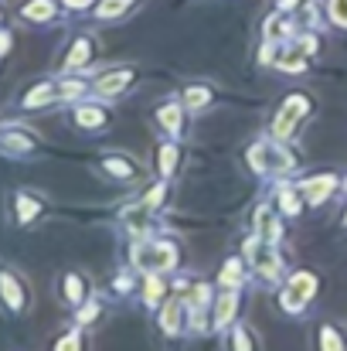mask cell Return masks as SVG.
Wrapping results in <instances>:
<instances>
[{"instance_id": "1", "label": "cell", "mask_w": 347, "mask_h": 351, "mask_svg": "<svg viewBox=\"0 0 347 351\" xmlns=\"http://www.w3.org/2000/svg\"><path fill=\"white\" fill-rule=\"evenodd\" d=\"M248 164H252L259 174H279V171L296 167V157H293L286 147H279V143H266V140H259V143L248 150Z\"/></svg>"}, {"instance_id": "2", "label": "cell", "mask_w": 347, "mask_h": 351, "mask_svg": "<svg viewBox=\"0 0 347 351\" xmlns=\"http://www.w3.org/2000/svg\"><path fill=\"white\" fill-rule=\"evenodd\" d=\"M177 263V249L170 242H140L133 249V266L143 269V273H164Z\"/></svg>"}, {"instance_id": "3", "label": "cell", "mask_w": 347, "mask_h": 351, "mask_svg": "<svg viewBox=\"0 0 347 351\" xmlns=\"http://www.w3.org/2000/svg\"><path fill=\"white\" fill-rule=\"evenodd\" d=\"M245 256H248V263L255 266V273H259V276L276 280V273H279V256H276L272 242H266L262 235H255V239H248V242H245Z\"/></svg>"}, {"instance_id": "4", "label": "cell", "mask_w": 347, "mask_h": 351, "mask_svg": "<svg viewBox=\"0 0 347 351\" xmlns=\"http://www.w3.org/2000/svg\"><path fill=\"white\" fill-rule=\"evenodd\" d=\"M313 290H317V280H313V273H296V276L290 280V287L283 290V297H279L283 311H290V314H300V311H303V304L313 297Z\"/></svg>"}, {"instance_id": "5", "label": "cell", "mask_w": 347, "mask_h": 351, "mask_svg": "<svg viewBox=\"0 0 347 351\" xmlns=\"http://www.w3.org/2000/svg\"><path fill=\"white\" fill-rule=\"evenodd\" d=\"M307 110H310L307 96H293V99H286L283 110H279V117H276V123H272V133H276V136H290V133L300 126V119L307 117Z\"/></svg>"}, {"instance_id": "6", "label": "cell", "mask_w": 347, "mask_h": 351, "mask_svg": "<svg viewBox=\"0 0 347 351\" xmlns=\"http://www.w3.org/2000/svg\"><path fill=\"white\" fill-rule=\"evenodd\" d=\"M337 188V178L334 174H324V178H313V181H307L303 184V195H307V202L310 205H324L327 198H331V191Z\"/></svg>"}, {"instance_id": "7", "label": "cell", "mask_w": 347, "mask_h": 351, "mask_svg": "<svg viewBox=\"0 0 347 351\" xmlns=\"http://www.w3.org/2000/svg\"><path fill=\"white\" fill-rule=\"evenodd\" d=\"M262 34H266V41H283V38H290V34H293V21L286 17V10H276V14L262 24Z\"/></svg>"}, {"instance_id": "8", "label": "cell", "mask_w": 347, "mask_h": 351, "mask_svg": "<svg viewBox=\"0 0 347 351\" xmlns=\"http://www.w3.org/2000/svg\"><path fill=\"white\" fill-rule=\"evenodd\" d=\"M129 79H133L129 69H116V72L103 75V79L96 82V89H99V96H119V93L129 86Z\"/></svg>"}, {"instance_id": "9", "label": "cell", "mask_w": 347, "mask_h": 351, "mask_svg": "<svg viewBox=\"0 0 347 351\" xmlns=\"http://www.w3.org/2000/svg\"><path fill=\"white\" fill-rule=\"evenodd\" d=\"M0 297L7 300L10 311H21L24 307V290H21V283L10 273H0Z\"/></svg>"}, {"instance_id": "10", "label": "cell", "mask_w": 347, "mask_h": 351, "mask_svg": "<svg viewBox=\"0 0 347 351\" xmlns=\"http://www.w3.org/2000/svg\"><path fill=\"white\" fill-rule=\"evenodd\" d=\"M255 232L262 235L266 242H276V239L283 235V229H279V222H276V215H272L269 208H259V212H255Z\"/></svg>"}, {"instance_id": "11", "label": "cell", "mask_w": 347, "mask_h": 351, "mask_svg": "<svg viewBox=\"0 0 347 351\" xmlns=\"http://www.w3.org/2000/svg\"><path fill=\"white\" fill-rule=\"evenodd\" d=\"M89 55H92V45H89V38H79V41L72 45L68 58H65V69H82V65L89 62Z\"/></svg>"}, {"instance_id": "12", "label": "cell", "mask_w": 347, "mask_h": 351, "mask_svg": "<svg viewBox=\"0 0 347 351\" xmlns=\"http://www.w3.org/2000/svg\"><path fill=\"white\" fill-rule=\"evenodd\" d=\"M303 55H307V48H303V45L286 48V51L279 55V69H283V72H303V69H307V65H303Z\"/></svg>"}, {"instance_id": "13", "label": "cell", "mask_w": 347, "mask_h": 351, "mask_svg": "<svg viewBox=\"0 0 347 351\" xmlns=\"http://www.w3.org/2000/svg\"><path fill=\"white\" fill-rule=\"evenodd\" d=\"M181 311H184V304H181V300H170V304L164 307L160 328H164L167 335H177V331H181Z\"/></svg>"}, {"instance_id": "14", "label": "cell", "mask_w": 347, "mask_h": 351, "mask_svg": "<svg viewBox=\"0 0 347 351\" xmlns=\"http://www.w3.org/2000/svg\"><path fill=\"white\" fill-rule=\"evenodd\" d=\"M103 171L113 174V178H136V164L126 160V157H106L103 160Z\"/></svg>"}, {"instance_id": "15", "label": "cell", "mask_w": 347, "mask_h": 351, "mask_svg": "<svg viewBox=\"0 0 347 351\" xmlns=\"http://www.w3.org/2000/svg\"><path fill=\"white\" fill-rule=\"evenodd\" d=\"M235 307H238V297H235V293H225V297L218 300V311H215L211 328H225V324L231 321V314H235Z\"/></svg>"}, {"instance_id": "16", "label": "cell", "mask_w": 347, "mask_h": 351, "mask_svg": "<svg viewBox=\"0 0 347 351\" xmlns=\"http://www.w3.org/2000/svg\"><path fill=\"white\" fill-rule=\"evenodd\" d=\"M106 110H96V106H82L79 113H75V123L79 126H86V130H96V126H103L106 123Z\"/></svg>"}, {"instance_id": "17", "label": "cell", "mask_w": 347, "mask_h": 351, "mask_svg": "<svg viewBox=\"0 0 347 351\" xmlns=\"http://www.w3.org/2000/svg\"><path fill=\"white\" fill-rule=\"evenodd\" d=\"M208 103H211V89H205V86L184 89V106H188V110H201V106H208Z\"/></svg>"}, {"instance_id": "18", "label": "cell", "mask_w": 347, "mask_h": 351, "mask_svg": "<svg viewBox=\"0 0 347 351\" xmlns=\"http://www.w3.org/2000/svg\"><path fill=\"white\" fill-rule=\"evenodd\" d=\"M82 297H86V280L75 276V273H68L65 276V300L68 304H82Z\"/></svg>"}, {"instance_id": "19", "label": "cell", "mask_w": 347, "mask_h": 351, "mask_svg": "<svg viewBox=\"0 0 347 351\" xmlns=\"http://www.w3.org/2000/svg\"><path fill=\"white\" fill-rule=\"evenodd\" d=\"M55 14V3L51 0H31L27 7H24V17L27 21H48Z\"/></svg>"}, {"instance_id": "20", "label": "cell", "mask_w": 347, "mask_h": 351, "mask_svg": "<svg viewBox=\"0 0 347 351\" xmlns=\"http://www.w3.org/2000/svg\"><path fill=\"white\" fill-rule=\"evenodd\" d=\"M58 93H55V86H48V82H41L38 89H31V96L24 99V106L27 110H34V106H41V103H48V99H55Z\"/></svg>"}, {"instance_id": "21", "label": "cell", "mask_w": 347, "mask_h": 351, "mask_svg": "<svg viewBox=\"0 0 347 351\" xmlns=\"http://www.w3.org/2000/svg\"><path fill=\"white\" fill-rule=\"evenodd\" d=\"M279 208L286 212V215H300V195L293 191V188H279Z\"/></svg>"}, {"instance_id": "22", "label": "cell", "mask_w": 347, "mask_h": 351, "mask_svg": "<svg viewBox=\"0 0 347 351\" xmlns=\"http://www.w3.org/2000/svg\"><path fill=\"white\" fill-rule=\"evenodd\" d=\"M38 212H41L38 198H31V195H21V198H17V219H21V222H31Z\"/></svg>"}, {"instance_id": "23", "label": "cell", "mask_w": 347, "mask_h": 351, "mask_svg": "<svg viewBox=\"0 0 347 351\" xmlns=\"http://www.w3.org/2000/svg\"><path fill=\"white\" fill-rule=\"evenodd\" d=\"M157 119H160V126H164V130H181V106H177V103L164 106V110L157 113Z\"/></svg>"}, {"instance_id": "24", "label": "cell", "mask_w": 347, "mask_h": 351, "mask_svg": "<svg viewBox=\"0 0 347 351\" xmlns=\"http://www.w3.org/2000/svg\"><path fill=\"white\" fill-rule=\"evenodd\" d=\"M123 10H129V0H103L96 14H99L103 21H113V17H119Z\"/></svg>"}, {"instance_id": "25", "label": "cell", "mask_w": 347, "mask_h": 351, "mask_svg": "<svg viewBox=\"0 0 347 351\" xmlns=\"http://www.w3.org/2000/svg\"><path fill=\"white\" fill-rule=\"evenodd\" d=\"M218 283H222V287H235V283H242V263H238V259H229V263H225V269H222Z\"/></svg>"}, {"instance_id": "26", "label": "cell", "mask_w": 347, "mask_h": 351, "mask_svg": "<svg viewBox=\"0 0 347 351\" xmlns=\"http://www.w3.org/2000/svg\"><path fill=\"white\" fill-rule=\"evenodd\" d=\"M174 164H177V147L164 143L160 147V174H174Z\"/></svg>"}, {"instance_id": "27", "label": "cell", "mask_w": 347, "mask_h": 351, "mask_svg": "<svg viewBox=\"0 0 347 351\" xmlns=\"http://www.w3.org/2000/svg\"><path fill=\"white\" fill-rule=\"evenodd\" d=\"M164 290H167V287L157 280V273H150V280H146V304H150V307H157V300L164 297Z\"/></svg>"}, {"instance_id": "28", "label": "cell", "mask_w": 347, "mask_h": 351, "mask_svg": "<svg viewBox=\"0 0 347 351\" xmlns=\"http://www.w3.org/2000/svg\"><path fill=\"white\" fill-rule=\"evenodd\" d=\"M320 345L327 351H341V348H347V341H341V335L334 331V328H324L320 331Z\"/></svg>"}, {"instance_id": "29", "label": "cell", "mask_w": 347, "mask_h": 351, "mask_svg": "<svg viewBox=\"0 0 347 351\" xmlns=\"http://www.w3.org/2000/svg\"><path fill=\"white\" fill-rule=\"evenodd\" d=\"M164 195H167V184H157V188H150V191H146L143 205L153 212V208H160V205H164Z\"/></svg>"}, {"instance_id": "30", "label": "cell", "mask_w": 347, "mask_h": 351, "mask_svg": "<svg viewBox=\"0 0 347 351\" xmlns=\"http://www.w3.org/2000/svg\"><path fill=\"white\" fill-rule=\"evenodd\" d=\"M331 17H334V24L347 27V0H331Z\"/></svg>"}, {"instance_id": "31", "label": "cell", "mask_w": 347, "mask_h": 351, "mask_svg": "<svg viewBox=\"0 0 347 351\" xmlns=\"http://www.w3.org/2000/svg\"><path fill=\"white\" fill-rule=\"evenodd\" d=\"M82 93H86L82 82H62V86H58V96H62V99H75V96H82Z\"/></svg>"}, {"instance_id": "32", "label": "cell", "mask_w": 347, "mask_h": 351, "mask_svg": "<svg viewBox=\"0 0 347 351\" xmlns=\"http://www.w3.org/2000/svg\"><path fill=\"white\" fill-rule=\"evenodd\" d=\"M7 147H14V150H31V136H21V133H7V140H3Z\"/></svg>"}, {"instance_id": "33", "label": "cell", "mask_w": 347, "mask_h": 351, "mask_svg": "<svg viewBox=\"0 0 347 351\" xmlns=\"http://www.w3.org/2000/svg\"><path fill=\"white\" fill-rule=\"evenodd\" d=\"M96 314H99V304H86L82 314H79V321H96Z\"/></svg>"}, {"instance_id": "34", "label": "cell", "mask_w": 347, "mask_h": 351, "mask_svg": "<svg viewBox=\"0 0 347 351\" xmlns=\"http://www.w3.org/2000/svg\"><path fill=\"white\" fill-rule=\"evenodd\" d=\"M231 345H235V348H252V341H248V335H245L242 328L235 331V341H231Z\"/></svg>"}, {"instance_id": "35", "label": "cell", "mask_w": 347, "mask_h": 351, "mask_svg": "<svg viewBox=\"0 0 347 351\" xmlns=\"http://www.w3.org/2000/svg\"><path fill=\"white\" fill-rule=\"evenodd\" d=\"M58 348H79V335H65V341H58Z\"/></svg>"}, {"instance_id": "36", "label": "cell", "mask_w": 347, "mask_h": 351, "mask_svg": "<svg viewBox=\"0 0 347 351\" xmlns=\"http://www.w3.org/2000/svg\"><path fill=\"white\" fill-rule=\"evenodd\" d=\"M293 3H296V0H279V10H290Z\"/></svg>"}, {"instance_id": "37", "label": "cell", "mask_w": 347, "mask_h": 351, "mask_svg": "<svg viewBox=\"0 0 347 351\" xmlns=\"http://www.w3.org/2000/svg\"><path fill=\"white\" fill-rule=\"evenodd\" d=\"M65 3H68V7H86L89 0H65Z\"/></svg>"}]
</instances>
